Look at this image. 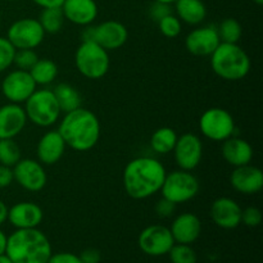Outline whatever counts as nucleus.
Wrapping results in <instances>:
<instances>
[{
	"label": "nucleus",
	"mask_w": 263,
	"mask_h": 263,
	"mask_svg": "<svg viewBox=\"0 0 263 263\" xmlns=\"http://www.w3.org/2000/svg\"><path fill=\"white\" fill-rule=\"evenodd\" d=\"M166 175V168L158 159L152 157L131 159L122 176L126 194L135 200L148 199L161 192Z\"/></svg>",
	"instance_id": "nucleus-1"
},
{
	"label": "nucleus",
	"mask_w": 263,
	"mask_h": 263,
	"mask_svg": "<svg viewBox=\"0 0 263 263\" xmlns=\"http://www.w3.org/2000/svg\"><path fill=\"white\" fill-rule=\"evenodd\" d=\"M58 131L68 148L87 152L94 148L100 139L99 118L91 110L80 107L64 113Z\"/></svg>",
	"instance_id": "nucleus-2"
},
{
	"label": "nucleus",
	"mask_w": 263,
	"mask_h": 263,
	"mask_svg": "<svg viewBox=\"0 0 263 263\" xmlns=\"http://www.w3.org/2000/svg\"><path fill=\"white\" fill-rule=\"evenodd\" d=\"M5 254L13 263H48L51 244L43 231L17 229L7 239Z\"/></svg>",
	"instance_id": "nucleus-3"
},
{
	"label": "nucleus",
	"mask_w": 263,
	"mask_h": 263,
	"mask_svg": "<svg viewBox=\"0 0 263 263\" xmlns=\"http://www.w3.org/2000/svg\"><path fill=\"white\" fill-rule=\"evenodd\" d=\"M210 57L213 72L226 81L246 79L251 71L249 55L238 44L221 43Z\"/></svg>",
	"instance_id": "nucleus-4"
},
{
	"label": "nucleus",
	"mask_w": 263,
	"mask_h": 263,
	"mask_svg": "<svg viewBox=\"0 0 263 263\" xmlns=\"http://www.w3.org/2000/svg\"><path fill=\"white\" fill-rule=\"evenodd\" d=\"M74 66L86 79L100 80L109 71V53L94 41H82L74 53Z\"/></svg>",
	"instance_id": "nucleus-5"
},
{
	"label": "nucleus",
	"mask_w": 263,
	"mask_h": 263,
	"mask_svg": "<svg viewBox=\"0 0 263 263\" xmlns=\"http://www.w3.org/2000/svg\"><path fill=\"white\" fill-rule=\"evenodd\" d=\"M25 112L27 121L39 127L55 125L62 113L53 90L48 89H36L25 102Z\"/></svg>",
	"instance_id": "nucleus-6"
},
{
	"label": "nucleus",
	"mask_w": 263,
	"mask_h": 263,
	"mask_svg": "<svg viewBox=\"0 0 263 263\" xmlns=\"http://www.w3.org/2000/svg\"><path fill=\"white\" fill-rule=\"evenodd\" d=\"M199 189V180L192 174V171L176 170L166 175L161 193L162 197L177 205L194 199Z\"/></svg>",
	"instance_id": "nucleus-7"
},
{
	"label": "nucleus",
	"mask_w": 263,
	"mask_h": 263,
	"mask_svg": "<svg viewBox=\"0 0 263 263\" xmlns=\"http://www.w3.org/2000/svg\"><path fill=\"white\" fill-rule=\"evenodd\" d=\"M128 39V31L118 21H104L97 26H85L82 41H94L107 51L122 48Z\"/></svg>",
	"instance_id": "nucleus-8"
},
{
	"label": "nucleus",
	"mask_w": 263,
	"mask_h": 263,
	"mask_svg": "<svg viewBox=\"0 0 263 263\" xmlns=\"http://www.w3.org/2000/svg\"><path fill=\"white\" fill-rule=\"evenodd\" d=\"M199 130L202 135L210 140L225 141L235 135L236 125L229 110L213 107L200 116Z\"/></svg>",
	"instance_id": "nucleus-9"
},
{
	"label": "nucleus",
	"mask_w": 263,
	"mask_h": 263,
	"mask_svg": "<svg viewBox=\"0 0 263 263\" xmlns=\"http://www.w3.org/2000/svg\"><path fill=\"white\" fill-rule=\"evenodd\" d=\"M45 31L36 18H21L9 26L7 39L15 49H36L45 37Z\"/></svg>",
	"instance_id": "nucleus-10"
},
{
	"label": "nucleus",
	"mask_w": 263,
	"mask_h": 263,
	"mask_svg": "<svg viewBox=\"0 0 263 263\" xmlns=\"http://www.w3.org/2000/svg\"><path fill=\"white\" fill-rule=\"evenodd\" d=\"M12 170L14 181L27 192L37 193L46 186L48 175L43 164L36 159L21 158Z\"/></svg>",
	"instance_id": "nucleus-11"
},
{
	"label": "nucleus",
	"mask_w": 263,
	"mask_h": 263,
	"mask_svg": "<svg viewBox=\"0 0 263 263\" xmlns=\"http://www.w3.org/2000/svg\"><path fill=\"white\" fill-rule=\"evenodd\" d=\"M2 92L9 103L22 104L32 95L37 85L31 77L30 72L14 69L7 73L2 81Z\"/></svg>",
	"instance_id": "nucleus-12"
},
{
	"label": "nucleus",
	"mask_w": 263,
	"mask_h": 263,
	"mask_svg": "<svg viewBox=\"0 0 263 263\" xmlns=\"http://www.w3.org/2000/svg\"><path fill=\"white\" fill-rule=\"evenodd\" d=\"M138 244L139 248L148 256L159 257L168 254L175 240L168 228L163 225H151L141 231Z\"/></svg>",
	"instance_id": "nucleus-13"
},
{
	"label": "nucleus",
	"mask_w": 263,
	"mask_h": 263,
	"mask_svg": "<svg viewBox=\"0 0 263 263\" xmlns=\"http://www.w3.org/2000/svg\"><path fill=\"white\" fill-rule=\"evenodd\" d=\"M175 162L180 170L193 171L202 162L203 143L195 134H184L177 138L174 148Z\"/></svg>",
	"instance_id": "nucleus-14"
},
{
	"label": "nucleus",
	"mask_w": 263,
	"mask_h": 263,
	"mask_svg": "<svg viewBox=\"0 0 263 263\" xmlns=\"http://www.w3.org/2000/svg\"><path fill=\"white\" fill-rule=\"evenodd\" d=\"M220 44V36L215 26L197 27L185 37V48L195 57H210Z\"/></svg>",
	"instance_id": "nucleus-15"
},
{
	"label": "nucleus",
	"mask_w": 263,
	"mask_h": 263,
	"mask_svg": "<svg viewBox=\"0 0 263 263\" xmlns=\"http://www.w3.org/2000/svg\"><path fill=\"white\" fill-rule=\"evenodd\" d=\"M241 211L239 203L233 198L221 197L212 203L210 215L218 228L233 230L241 223Z\"/></svg>",
	"instance_id": "nucleus-16"
},
{
	"label": "nucleus",
	"mask_w": 263,
	"mask_h": 263,
	"mask_svg": "<svg viewBox=\"0 0 263 263\" xmlns=\"http://www.w3.org/2000/svg\"><path fill=\"white\" fill-rule=\"evenodd\" d=\"M230 184L233 189L240 194L254 195L263 187V172L251 163L235 167L230 175Z\"/></svg>",
	"instance_id": "nucleus-17"
},
{
	"label": "nucleus",
	"mask_w": 263,
	"mask_h": 263,
	"mask_svg": "<svg viewBox=\"0 0 263 263\" xmlns=\"http://www.w3.org/2000/svg\"><path fill=\"white\" fill-rule=\"evenodd\" d=\"M27 123L25 108L21 104L8 103L0 107V140L14 139L20 135Z\"/></svg>",
	"instance_id": "nucleus-18"
},
{
	"label": "nucleus",
	"mask_w": 263,
	"mask_h": 263,
	"mask_svg": "<svg viewBox=\"0 0 263 263\" xmlns=\"http://www.w3.org/2000/svg\"><path fill=\"white\" fill-rule=\"evenodd\" d=\"M61 9L64 20L82 27L92 25L99 13L95 0H64Z\"/></svg>",
	"instance_id": "nucleus-19"
},
{
	"label": "nucleus",
	"mask_w": 263,
	"mask_h": 263,
	"mask_svg": "<svg viewBox=\"0 0 263 263\" xmlns=\"http://www.w3.org/2000/svg\"><path fill=\"white\" fill-rule=\"evenodd\" d=\"M43 218V210L33 202H20L8 208L7 220L15 229H36Z\"/></svg>",
	"instance_id": "nucleus-20"
},
{
	"label": "nucleus",
	"mask_w": 263,
	"mask_h": 263,
	"mask_svg": "<svg viewBox=\"0 0 263 263\" xmlns=\"http://www.w3.org/2000/svg\"><path fill=\"white\" fill-rule=\"evenodd\" d=\"M66 143L58 130H51L44 134L36 146L37 159L41 164L53 166L58 163L66 152Z\"/></svg>",
	"instance_id": "nucleus-21"
},
{
	"label": "nucleus",
	"mask_w": 263,
	"mask_h": 263,
	"mask_svg": "<svg viewBox=\"0 0 263 263\" xmlns=\"http://www.w3.org/2000/svg\"><path fill=\"white\" fill-rule=\"evenodd\" d=\"M170 231L175 243L193 244L202 234V222L194 213L185 212L177 216L171 223Z\"/></svg>",
	"instance_id": "nucleus-22"
},
{
	"label": "nucleus",
	"mask_w": 263,
	"mask_h": 263,
	"mask_svg": "<svg viewBox=\"0 0 263 263\" xmlns=\"http://www.w3.org/2000/svg\"><path fill=\"white\" fill-rule=\"evenodd\" d=\"M223 159L233 167L249 164L253 159L254 152L251 144L238 136H231L222 143L221 148Z\"/></svg>",
	"instance_id": "nucleus-23"
},
{
	"label": "nucleus",
	"mask_w": 263,
	"mask_h": 263,
	"mask_svg": "<svg viewBox=\"0 0 263 263\" xmlns=\"http://www.w3.org/2000/svg\"><path fill=\"white\" fill-rule=\"evenodd\" d=\"M175 12L181 22L190 26H198L207 17V7L203 0H176Z\"/></svg>",
	"instance_id": "nucleus-24"
},
{
	"label": "nucleus",
	"mask_w": 263,
	"mask_h": 263,
	"mask_svg": "<svg viewBox=\"0 0 263 263\" xmlns=\"http://www.w3.org/2000/svg\"><path fill=\"white\" fill-rule=\"evenodd\" d=\"M53 92L61 108V112L68 113L81 107V95L72 85L62 82L54 87Z\"/></svg>",
	"instance_id": "nucleus-25"
},
{
	"label": "nucleus",
	"mask_w": 263,
	"mask_h": 263,
	"mask_svg": "<svg viewBox=\"0 0 263 263\" xmlns=\"http://www.w3.org/2000/svg\"><path fill=\"white\" fill-rule=\"evenodd\" d=\"M28 72H30L31 77L36 85L46 86V85L53 84L58 77V66L51 59L39 58L37 62L33 64V67Z\"/></svg>",
	"instance_id": "nucleus-26"
},
{
	"label": "nucleus",
	"mask_w": 263,
	"mask_h": 263,
	"mask_svg": "<svg viewBox=\"0 0 263 263\" xmlns=\"http://www.w3.org/2000/svg\"><path fill=\"white\" fill-rule=\"evenodd\" d=\"M177 134L171 127H159L152 134L151 148L158 154H168L174 151L177 141Z\"/></svg>",
	"instance_id": "nucleus-27"
},
{
	"label": "nucleus",
	"mask_w": 263,
	"mask_h": 263,
	"mask_svg": "<svg viewBox=\"0 0 263 263\" xmlns=\"http://www.w3.org/2000/svg\"><path fill=\"white\" fill-rule=\"evenodd\" d=\"M41 27L45 33H58L64 23V15L61 8H44L39 18Z\"/></svg>",
	"instance_id": "nucleus-28"
},
{
	"label": "nucleus",
	"mask_w": 263,
	"mask_h": 263,
	"mask_svg": "<svg viewBox=\"0 0 263 263\" xmlns=\"http://www.w3.org/2000/svg\"><path fill=\"white\" fill-rule=\"evenodd\" d=\"M217 32L221 43L238 44L243 35V27L235 18H226L217 27Z\"/></svg>",
	"instance_id": "nucleus-29"
},
{
	"label": "nucleus",
	"mask_w": 263,
	"mask_h": 263,
	"mask_svg": "<svg viewBox=\"0 0 263 263\" xmlns=\"http://www.w3.org/2000/svg\"><path fill=\"white\" fill-rule=\"evenodd\" d=\"M22 158L21 148L14 139H2L0 140V164L14 167Z\"/></svg>",
	"instance_id": "nucleus-30"
},
{
	"label": "nucleus",
	"mask_w": 263,
	"mask_h": 263,
	"mask_svg": "<svg viewBox=\"0 0 263 263\" xmlns=\"http://www.w3.org/2000/svg\"><path fill=\"white\" fill-rule=\"evenodd\" d=\"M168 256L172 263H197V253L189 244H174Z\"/></svg>",
	"instance_id": "nucleus-31"
},
{
	"label": "nucleus",
	"mask_w": 263,
	"mask_h": 263,
	"mask_svg": "<svg viewBox=\"0 0 263 263\" xmlns=\"http://www.w3.org/2000/svg\"><path fill=\"white\" fill-rule=\"evenodd\" d=\"M158 28L164 37L175 39L181 33L182 31V22L176 17V14L166 15L158 22Z\"/></svg>",
	"instance_id": "nucleus-32"
},
{
	"label": "nucleus",
	"mask_w": 263,
	"mask_h": 263,
	"mask_svg": "<svg viewBox=\"0 0 263 263\" xmlns=\"http://www.w3.org/2000/svg\"><path fill=\"white\" fill-rule=\"evenodd\" d=\"M37 59L39 55L33 49H18V50H15L13 64L17 67V69L28 72L32 68L33 64L37 62Z\"/></svg>",
	"instance_id": "nucleus-33"
},
{
	"label": "nucleus",
	"mask_w": 263,
	"mask_h": 263,
	"mask_svg": "<svg viewBox=\"0 0 263 263\" xmlns=\"http://www.w3.org/2000/svg\"><path fill=\"white\" fill-rule=\"evenodd\" d=\"M15 50L17 49L10 44L7 37L0 36V73L5 72L13 66Z\"/></svg>",
	"instance_id": "nucleus-34"
},
{
	"label": "nucleus",
	"mask_w": 263,
	"mask_h": 263,
	"mask_svg": "<svg viewBox=\"0 0 263 263\" xmlns=\"http://www.w3.org/2000/svg\"><path fill=\"white\" fill-rule=\"evenodd\" d=\"M262 222V212L257 207H247L241 211V223L248 228H257Z\"/></svg>",
	"instance_id": "nucleus-35"
},
{
	"label": "nucleus",
	"mask_w": 263,
	"mask_h": 263,
	"mask_svg": "<svg viewBox=\"0 0 263 263\" xmlns=\"http://www.w3.org/2000/svg\"><path fill=\"white\" fill-rule=\"evenodd\" d=\"M171 13H172L171 4H166V3L153 2V4L149 7V17L157 23H158L162 18L166 17V15L171 14Z\"/></svg>",
	"instance_id": "nucleus-36"
},
{
	"label": "nucleus",
	"mask_w": 263,
	"mask_h": 263,
	"mask_svg": "<svg viewBox=\"0 0 263 263\" xmlns=\"http://www.w3.org/2000/svg\"><path fill=\"white\" fill-rule=\"evenodd\" d=\"M175 210H176V204L170 202L168 199L162 197L161 200H158L156 204V213L162 218H168L174 215Z\"/></svg>",
	"instance_id": "nucleus-37"
},
{
	"label": "nucleus",
	"mask_w": 263,
	"mask_h": 263,
	"mask_svg": "<svg viewBox=\"0 0 263 263\" xmlns=\"http://www.w3.org/2000/svg\"><path fill=\"white\" fill-rule=\"evenodd\" d=\"M48 263H82L79 256L68 252H61V253L51 254Z\"/></svg>",
	"instance_id": "nucleus-38"
},
{
	"label": "nucleus",
	"mask_w": 263,
	"mask_h": 263,
	"mask_svg": "<svg viewBox=\"0 0 263 263\" xmlns=\"http://www.w3.org/2000/svg\"><path fill=\"white\" fill-rule=\"evenodd\" d=\"M13 181H14V177H13L12 167L0 164V189L10 186Z\"/></svg>",
	"instance_id": "nucleus-39"
},
{
	"label": "nucleus",
	"mask_w": 263,
	"mask_h": 263,
	"mask_svg": "<svg viewBox=\"0 0 263 263\" xmlns=\"http://www.w3.org/2000/svg\"><path fill=\"white\" fill-rule=\"evenodd\" d=\"M80 259H81L82 263H99L100 258V252L95 248H87L80 254Z\"/></svg>",
	"instance_id": "nucleus-40"
},
{
	"label": "nucleus",
	"mask_w": 263,
	"mask_h": 263,
	"mask_svg": "<svg viewBox=\"0 0 263 263\" xmlns=\"http://www.w3.org/2000/svg\"><path fill=\"white\" fill-rule=\"evenodd\" d=\"M40 8H61L64 0H32Z\"/></svg>",
	"instance_id": "nucleus-41"
},
{
	"label": "nucleus",
	"mask_w": 263,
	"mask_h": 263,
	"mask_svg": "<svg viewBox=\"0 0 263 263\" xmlns=\"http://www.w3.org/2000/svg\"><path fill=\"white\" fill-rule=\"evenodd\" d=\"M8 218V207L2 199H0V226L7 221Z\"/></svg>",
	"instance_id": "nucleus-42"
},
{
	"label": "nucleus",
	"mask_w": 263,
	"mask_h": 263,
	"mask_svg": "<svg viewBox=\"0 0 263 263\" xmlns=\"http://www.w3.org/2000/svg\"><path fill=\"white\" fill-rule=\"evenodd\" d=\"M7 239L8 236L5 235L4 231L0 230V256L5 254V248H7Z\"/></svg>",
	"instance_id": "nucleus-43"
},
{
	"label": "nucleus",
	"mask_w": 263,
	"mask_h": 263,
	"mask_svg": "<svg viewBox=\"0 0 263 263\" xmlns=\"http://www.w3.org/2000/svg\"><path fill=\"white\" fill-rule=\"evenodd\" d=\"M0 263H13V262L8 258L7 254H2V256H0Z\"/></svg>",
	"instance_id": "nucleus-44"
},
{
	"label": "nucleus",
	"mask_w": 263,
	"mask_h": 263,
	"mask_svg": "<svg viewBox=\"0 0 263 263\" xmlns=\"http://www.w3.org/2000/svg\"><path fill=\"white\" fill-rule=\"evenodd\" d=\"M153 2H159V3H166V4H174L176 0H153Z\"/></svg>",
	"instance_id": "nucleus-45"
},
{
	"label": "nucleus",
	"mask_w": 263,
	"mask_h": 263,
	"mask_svg": "<svg viewBox=\"0 0 263 263\" xmlns=\"http://www.w3.org/2000/svg\"><path fill=\"white\" fill-rule=\"evenodd\" d=\"M253 3H256L257 5H262L263 4V0H253Z\"/></svg>",
	"instance_id": "nucleus-46"
},
{
	"label": "nucleus",
	"mask_w": 263,
	"mask_h": 263,
	"mask_svg": "<svg viewBox=\"0 0 263 263\" xmlns=\"http://www.w3.org/2000/svg\"><path fill=\"white\" fill-rule=\"evenodd\" d=\"M0 26H2V13H0Z\"/></svg>",
	"instance_id": "nucleus-47"
},
{
	"label": "nucleus",
	"mask_w": 263,
	"mask_h": 263,
	"mask_svg": "<svg viewBox=\"0 0 263 263\" xmlns=\"http://www.w3.org/2000/svg\"><path fill=\"white\" fill-rule=\"evenodd\" d=\"M7 2H18V0H7Z\"/></svg>",
	"instance_id": "nucleus-48"
}]
</instances>
